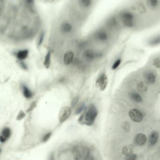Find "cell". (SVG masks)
I'll list each match as a JSON object with an SVG mask.
<instances>
[{"mask_svg":"<svg viewBox=\"0 0 160 160\" xmlns=\"http://www.w3.org/2000/svg\"><path fill=\"white\" fill-rule=\"evenodd\" d=\"M130 96L133 101L138 103L141 102L142 100L141 96L137 93L133 92L130 93Z\"/></svg>","mask_w":160,"mask_h":160,"instance_id":"15","label":"cell"},{"mask_svg":"<svg viewBox=\"0 0 160 160\" xmlns=\"http://www.w3.org/2000/svg\"><path fill=\"white\" fill-rule=\"evenodd\" d=\"M11 130H10V129L8 128V127L5 128L2 130L1 135V138H0L1 142L2 143H4L6 141L7 139L10 137V135H11Z\"/></svg>","mask_w":160,"mask_h":160,"instance_id":"6","label":"cell"},{"mask_svg":"<svg viewBox=\"0 0 160 160\" xmlns=\"http://www.w3.org/2000/svg\"><path fill=\"white\" fill-rule=\"evenodd\" d=\"M78 101H79V98H74L73 100L72 101V102H71V106L73 107H74L76 106L77 103H78Z\"/></svg>","mask_w":160,"mask_h":160,"instance_id":"31","label":"cell"},{"mask_svg":"<svg viewBox=\"0 0 160 160\" xmlns=\"http://www.w3.org/2000/svg\"><path fill=\"white\" fill-rule=\"evenodd\" d=\"M52 135L51 133H47V134L45 135V136L43 137V142H47V141H48L50 139V138L51 136Z\"/></svg>","mask_w":160,"mask_h":160,"instance_id":"29","label":"cell"},{"mask_svg":"<svg viewBox=\"0 0 160 160\" xmlns=\"http://www.w3.org/2000/svg\"><path fill=\"white\" fill-rule=\"evenodd\" d=\"M147 2L149 5L152 8H156L158 5V1L157 0H150Z\"/></svg>","mask_w":160,"mask_h":160,"instance_id":"23","label":"cell"},{"mask_svg":"<svg viewBox=\"0 0 160 160\" xmlns=\"http://www.w3.org/2000/svg\"><path fill=\"white\" fill-rule=\"evenodd\" d=\"M137 158V155L134 154V153H133L132 155L126 156L125 160H136Z\"/></svg>","mask_w":160,"mask_h":160,"instance_id":"27","label":"cell"},{"mask_svg":"<svg viewBox=\"0 0 160 160\" xmlns=\"http://www.w3.org/2000/svg\"><path fill=\"white\" fill-rule=\"evenodd\" d=\"M61 30L64 33H68L72 30V26L68 23H64L61 26Z\"/></svg>","mask_w":160,"mask_h":160,"instance_id":"13","label":"cell"},{"mask_svg":"<svg viewBox=\"0 0 160 160\" xmlns=\"http://www.w3.org/2000/svg\"><path fill=\"white\" fill-rule=\"evenodd\" d=\"M97 115L98 111L96 107L93 105H91L85 114L80 116L79 122H83L86 125L90 126L94 123Z\"/></svg>","mask_w":160,"mask_h":160,"instance_id":"1","label":"cell"},{"mask_svg":"<svg viewBox=\"0 0 160 160\" xmlns=\"http://www.w3.org/2000/svg\"><path fill=\"white\" fill-rule=\"evenodd\" d=\"M153 66L156 68H160V59L159 58H155L153 60Z\"/></svg>","mask_w":160,"mask_h":160,"instance_id":"25","label":"cell"},{"mask_svg":"<svg viewBox=\"0 0 160 160\" xmlns=\"http://www.w3.org/2000/svg\"><path fill=\"white\" fill-rule=\"evenodd\" d=\"M73 155L74 160H80L82 157V155L80 150L77 147H75L73 150Z\"/></svg>","mask_w":160,"mask_h":160,"instance_id":"16","label":"cell"},{"mask_svg":"<svg viewBox=\"0 0 160 160\" xmlns=\"http://www.w3.org/2000/svg\"><path fill=\"white\" fill-rule=\"evenodd\" d=\"M149 44L152 46L158 45L160 43V36L156 37L152 39L151 41H149Z\"/></svg>","mask_w":160,"mask_h":160,"instance_id":"21","label":"cell"},{"mask_svg":"<svg viewBox=\"0 0 160 160\" xmlns=\"http://www.w3.org/2000/svg\"><path fill=\"white\" fill-rule=\"evenodd\" d=\"M97 37L99 40L102 41H106L107 39V34L104 32H99V33H98Z\"/></svg>","mask_w":160,"mask_h":160,"instance_id":"19","label":"cell"},{"mask_svg":"<svg viewBox=\"0 0 160 160\" xmlns=\"http://www.w3.org/2000/svg\"><path fill=\"white\" fill-rule=\"evenodd\" d=\"M20 64L22 68H23L24 70H27V65L25 64L24 63H23V62H21V63H20Z\"/></svg>","mask_w":160,"mask_h":160,"instance_id":"33","label":"cell"},{"mask_svg":"<svg viewBox=\"0 0 160 160\" xmlns=\"http://www.w3.org/2000/svg\"><path fill=\"white\" fill-rule=\"evenodd\" d=\"M137 88H138L139 91L142 92H144L147 89V86L143 82H140L138 84V86H137Z\"/></svg>","mask_w":160,"mask_h":160,"instance_id":"22","label":"cell"},{"mask_svg":"<svg viewBox=\"0 0 160 160\" xmlns=\"http://www.w3.org/2000/svg\"><path fill=\"white\" fill-rule=\"evenodd\" d=\"M44 33H42L40 35V37H39V40L38 43V45L39 46H40L41 45L42 41H43V39H44Z\"/></svg>","mask_w":160,"mask_h":160,"instance_id":"30","label":"cell"},{"mask_svg":"<svg viewBox=\"0 0 160 160\" xmlns=\"http://www.w3.org/2000/svg\"><path fill=\"white\" fill-rule=\"evenodd\" d=\"M147 141V137L144 134L139 133L135 137L134 142L136 145L138 146H142L145 145Z\"/></svg>","mask_w":160,"mask_h":160,"instance_id":"5","label":"cell"},{"mask_svg":"<svg viewBox=\"0 0 160 160\" xmlns=\"http://www.w3.org/2000/svg\"><path fill=\"white\" fill-rule=\"evenodd\" d=\"M28 53L29 51L27 50L19 51L16 53V56L19 60H23L27 58Z\"/></svg>","mask_w":160,"mask_h":160,"instance_id":"11","label":"cell"},{"mask_svg":"<svg viewBox=\"0 0 160 160\" xmlns=\"http://www.w3.org/2000/svg\"><path fill=\"white\" fill-rule=\"evenodd\" d=\"M159 139V133L156 131H153L149 135V142L151 146H154L158 141Z\"/></svg>","mask_w":160,"mask_h":160,"instance_id":"8","label":"cell"},{"mask_svg":"<svg viewBox=\"0 0 160 160\" xmlns=\"http://www.w3.org/2000/svg\"><path fill=\"white\" fill-rule=\"evenodd\" d=\"M134 150V147L132 145H127L122 148V153L123 155L128 156L133 154Z\"/></svg>","mask_w":160,"mask_h":160,"instance_id":"10","label":"cell"},{"mask_svg":"<svg viewBox=\"0 0 160 160\" xmlns=\"http://www.w3.org/2000/svg\"><path fill=\"white\" fill-rule=\"evenodd\" d=\"M121 63V60L117 59L116 61L115 62V63L113 64V65L112 66V69L114 70H115L119 66L120 64Z\"/></svg>","mask_w":160,"mask_h":160,"instance_id":"26","label":"cell"},{"mask_svg":"<svg viewBox=\"0 0 160 160\" xmlns=\"http://www.w3.org/2000/svg\"><path fill=\"white\" fill-rule=\"evenodd\" d=\"M25 116V114L23 112L21 111L20 113H19L18 115V116H17V119L21 120L22 119H23L24 117Z\"/></svg>","mask_w":160,"mask_h":160,"instance_id":"32","label":"cell"},{"mask_svg":"<svg viewBox=\"0 0 160 160\" xmlns=\"http://www.w3.org/2000/svg\"><path fill=\"white\" fill-rule=\"evenodd\" d=\"M84 56L88 60H93L99 56V54L92 50H87L84 53Z\"/></svg>","mask_w":160,"mask_h":160,"instance_id":"9","label":"cell"},{"mask_svg":"<svg viewBox=\"0 0 160 160\" xmlns=\"http://www.w3.org/2000/svg\"><path fill=\"white\" fill-rule=\"evenodd\" d=\"M79 2L82 5L85 7H89L91 4V1L90 0H81Z\"/></svg>","mask_w":160,"mask_h":160,"instance_id":"24","label":"cell"},{"mask_svg":"<svg viewBox=\"0 0 160 160\" xmlns=\"http://www.w3.org/2000/svg\"><path fill=\"white\" fill-rule=\"evenodd\" d=\"M107 79L106 75L103 73L98 78L96 81V85L100 88L101 91L105 89L107 85Z\"/></svg>","mask_w":160,"mask_h":160,"instance_id":"4","label":"cell"},{"mask_svg":"<svg viewBox=\"0 0 160 160\" xmlns=\"http://www.w3.org/2000/svg\"><path fill=\"white\" fill-rule=\"evenodd\" d=\"M84 103H82V104L80 105V106H79L77 108V110H76V114H79L80 112L82 111L84 109Z\"/></svg>","mask_w":160,"mask_h":160,"instance_id":"28","label":"cell"},{"mask_svg":"<svg viewBox=\"0 0 160 160\" xmlns=\"http://www.w3.org/2000/svg\"><path fill=\"white\" fill-rule=\"evenodd\" d=\"M122 128L124 132L128 133L130 131V123L128 121H125L122 124Z\"/></svg>","mask_w":160,"mask_h":160,"instance_id":"20","label":"cell"},{"mask_svg":"<svg viewBox=\"0 0 160 160\" xmlns=\"http://www.w3.org/2000/svg\"><path fill=\"white\" fill-rule=\"evenodd\" d=\"M74 54L73 52L68 51L64 55V63L66 65L70 64L73 60Z\"/></svg>","mask_w":160,"mask_h":160,"instance_id":"7","label":"cell"},{"mask_svg":"<svg viewBox=\"0 0 160 160\" xmlns=\"http://www.w3.org/2000/svg\"><path fill=\"white\" fill-rule=\"evenodd\" d=\"M156 79V75L153 72H150L147 75V80L149 83H155Z\"/></svg>","mask_w":160,"mask_h":160,"instance_id":"14","label":"cell"},{"mask_svg":"<svg viewBox=\"0 0 160 160\" xmlns=\"http://www.w3.org/2000/svg\"><path fill=\"white\" fill-rule=\"evenodd\" d=\"M22 88H23V92L24 96L27 99L31 98L33 96V94L31 91L25 85H23Z\"/></svg>","mask_w":160,"mask_h":160,"instance_id":"17","label":"cell"},{"mask_svg":"<svg viewBox=\"0 0 160 160\" xmlns=\"http://www.w3.org/2000/svg\"><path fill=\"white\" fill-rule=\"evenodd\" d=\"M129 115L132 120L136 123H139L143 119L142 113L137 109H133L130 110Z\"/></svg>","mask_w":160,"mask_h":160,"instance_id":"3","label":"cell"},{"mask_svg":"<svg viewBox=\"0 0 160 160\" xmlns=\"http://www.w3.org/2000/svg\"><path fill=\"white\" fill-rule=\"evenodd\" d=\"M122 18L124 21H133V16L132 14L129 12H125L122 15Z\"/></svg>","mask_w":160,"mask_h":160,"instance_id":"18","label":"cell"},{"mask_svg":"<svg viewBox=\"0 0 160 160\" xmlns=\"http://www.w3.org/2000/svg\"><path fill=\"white\" fill-rule=\"evenodd\" d=\"M51 64V52L50 50L47 52V54L46 55L44 58L43 64L45 68L48 69L50 68Z\"/></svg>","mask_w":160,"mask_h":160,"instance_id":"12","label":"cell"},{"mask_svg":"<svg viewBox=\"0 0 160 160\" xmlns=\"http://www.w3.org/2000/svg\"><path fill=\"white\" fill-rule=\"evenodd\" d=\"M71 113V109L69 107L64 106L61 107L58 115L59 122L61 123L65 122L70 116Z\"/></svg>","mask_w":160,"mask_h":160,"instance_id":"2","label":"cell"}]
</instances>
